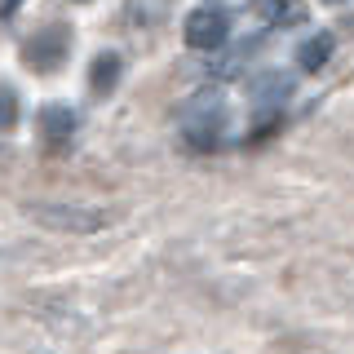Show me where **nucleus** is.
<instances>
[{"label":"nucleus","mask_w":354,"mask_h":354,"mask_svg":"<svg viewBox=\"0 0 354 354\" xmlns=\"http://www.w3.org/2000/svg\"><path fill=\"white\" fill-rule=\"evenodd\" d=\"M226 133V97L217 88H204L191 102L182 106V138L191 142L195 151H213Z\"/></svg>","instance_id":"f257e3e1"},{"label":"nucleus","mask_w":354,"mask_h":354,"mask_svg":"<svg viewBox=\"0 0 354 354\" xmlns=\"http://www.w3.org/2000/svg\"><path fill=\"white\" fill-rule=\"evenodd\" d=\"M182 31H186V44H191L195 53H221L226 40H230V18H226V9L204 5V9H191V14H186Z\"/></svg>","instance_id":"f03ea898"},{"label":"nucleus","mask_w":354,"mask_h":354,"mask_svg":"<svg viewBox=\"0 0 354 354\" xmlns=\"http://www.w3.org/2000/svg\"><path fill=\"white\" fill-rule=\"evenodd\" d=\"M27 213L36 217L40 226L75 230V235H88V230H102V226H106V213L84 208V204H27Z\"/></svg>","instance_id":"7ed1b4c3"},{"label":"nucleus","mask_w":354,"mask_h":354,"mask_svg":"<svg viewBox=\"0 0 354 354\" xmlns=\"http://www.w3.org/2000/svg\"><path fill=\"white\" fill-rule=\"evenodd\" d=\"M66 44H71V31L66 27H44L40 36H31V44H27V62L36 66V71H53V66L66 58Z\"/></svg>","instance_id":"20e7f679"},{"label":"nucleus","mask_w":354,"mask_h":354,"mask_svg":"<svg viewBox=\"0 0 354 354\" xmlns=\"http://www.w3.org/2000/svg\"><path fill=\"white\" fill-rule=\"evenodd\" d=\"M40 129H44V138L58 147L62 138H71V133H75V111H71V106H44Z\"/></svg>","instance_id":"39448f33"},{"label":"nucleus","mask_w":354,"mask_h":354,"mask_svg":"<svg viewBox=\"0 0 354 354\" xmlns=\"http://www.w3.org/2000/svg\"><path fill=\"white\" fill-rule=\"evenodd\" d=\"M120 53H97L93 58V71H88V88L93 93H111L115 88V80H120Z\"/></svg>","instance_id":"423d86ee"},{"label":"nucleus","mask_w":354,"mask_h":354,"mask_svg":"<svg viewBox=\"0 0 354 354\" xmlns=\"http://www.w3.org/2000/svg\"><path fill=\"white\" fill-rule=\"evenodd\" d=\"M266 18L274 27H301L310 18V9H306V0H266Z\"/></svg>","instance_id":"0eeeda50"},{"label":"nucleus","mask_w":354,"mask_h":354,"mask_svg":"<svg viewBox=\"0 0 354 354\" xmlns=\"http://www.w3.org/2000/svg\"><path fill=\"white\" fill-rule=\"evenodd\" d=\"M328 58H332V36H328V31L310 36L301 49H297V66H301V71H319V66H324Z\"/></svg>","instance_id":"6e6552de"},{"label":"nucleus","mask_w":354,"mask_h":354,"mask_svg":"<svg viewBox=\"0 0 354 354\" xmlns=\"http://www.w3.org/2000/svg\"><path fill=\"white\" fill-rule=\"evenodd\" d=\"M288 93H292V80L279 75V71H266V75H257V84H252V97H257V102H283Z\"/></svg>","instance_id":"1a4fd4ad"},{"label":"nucleus","mask_w":354,"mask_h":354,"mask_svg":"<svg viewBox=\"0 0 354 354\" xmlns=\"http://www.w3.org/2000/svg\"><path fill=\"white\" fill-rule=\"evenodd\" d=\"M14 120H18V93L0 88V129H14Z\"/></svg>","instance_id":"9d476101"},{"label":"nucleus","mask_w":354,"mask_h":354,"mask_svg":"<svg viewBox=\"0 0 354 354\" xmlns=\"http://www.w3.org/2000/svg\"><path fill=\"white\" fill-rule=\"evenodd\" d=\"M14 9H18V0H0V18H9Z\"/></svg>","instance_id":"9b49d317"},{"label":"nucleus","mask_w":354,"mask_h":354,"mask_svg":"<svg viewBox=\"0 0 354 354\" xmlns=\"http://www.w3.org/2000/svg\"><path fill=\"white\" fill-rule=\"evenodd\" d=\"M324 5H341V0H324Z\"/></svg>","instance_id":"f8f14e48"},{"label":"nucleus","mask_w":354,"mask_h":354,"mask_svg":"<svg viewBox=\"0 0 354 354\" xmlns=\"http://www.w3.org/2000/svg\"><path fill=\"white\" fill-rule=\"evenodd\" d=\"M75 5H84V0H75Z\"/></svg>","instance_id":"ddd939ff"}]
</instances>
